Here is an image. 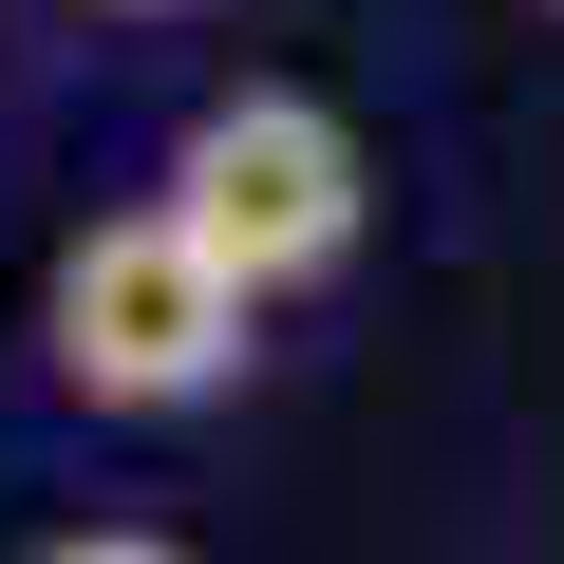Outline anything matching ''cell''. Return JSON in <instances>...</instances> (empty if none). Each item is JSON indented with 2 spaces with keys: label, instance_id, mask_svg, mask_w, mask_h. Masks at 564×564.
<instances>
[{
  "label": "cell",
  "instance_id": "1",
  "mask_svg": "<svg viewBox=\"0 0 564 564\" xmlns=\"http://www.w3.org/2000/svg\"><path fill=\"white\" fill-rule=\"evenodd\" d=\"M245 358H263V302L188 245L170 188L95 207V226L39 263V377H57L76 414H207Z\"/></svg>",
  "mask_w": 564,
  "mask_h": 564
},
{
  "label": "cell",
  "instance_id": "2",
  "mask_svg": "<svg viewBox=\"0 0 564 564\" xmlns=\"http://www.w3.org/2000/svg\"><path fill=\"white\" fill-rule=\"evenodd\" d=\"M151 188L188 207V245L245 282V302H302V282H339V263H358V226H377V151H358L321 95H282V76L207 95V113L170 132V170H151Z\"/></svg>",
  "mask_w": 564,
  "mask_h": 564
},
{
  "label": "cell",
  "instance_id": "3",
  "mask_svg": "<svg viewBox=\"0 0 564 564\" xmlns=\"http://www.w3.org/2000/svg\"><path fill=\"white\" fill-rule=\"evenodd\" d=\"M39 564H188V545H170V527H57Z\"/></svg>",
  "mask_w": 564,
  "mask_h": 564
},
{
  "label": "cell",
  "instance_id": "4",
  "mask_svg": "<svg viewBox=\"0 0 564 564\" xmlns=\"http://www.w3.org/2000/svg\"><path fill=\"white\" fill-rule=\"evenodd\" d=\"M95 20H207V0H95Z\"/></svg>",
  "mask_w": 564,
  "mask_h": 564
},
{
  "label": "cell",
  "instance_id": "5",
  "mask_svg": "<svg viewBox=\"0 0 564 564\" xmlns=\"http://www.w3.org/2000/svg\"><path fill=\"white\" fill-rule=\"evenodd\" d=\"M545 20H564V0H545Z\"/></svg>",
  "mask_w": 564,
  "mask_h": 564
}]
</instances>
